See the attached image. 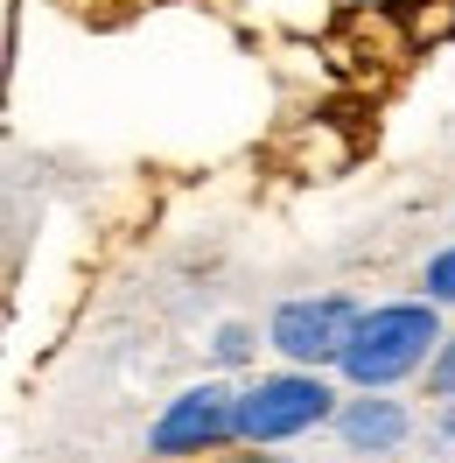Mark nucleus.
I'll return each instance as SVG.
<instances>
[{
    "instance_id": "obj_1",
    "label": "nucleus",
    "mask_w": 455,
    "mask_h": 463,
    "mask_svg": "<svg viewBox=\"0 0 455 463\" xmlns=\"http://www.w3.org/2000/svg\"><path fill=\"white\" fill-rule=\"evenodd\" d=\"M441 345H449V337H441V302H427V295L421 302H378V309L358 317L337 373L350 379L358 393H385V386H399L406 373L434 365Z\"/></svg>"
},
{
    "instance_id": "obj_8",
    "label": "nucleus",
    "mask_w": 455,
    "mask_h": 463,
    "mask_svg": "<svg viewBox=\"0 0 455 463\" xmlns=\"http://www.w3.org/2000/svg\"><path fill=\"white\" fill-rule=\"evenodd\" d=\"M231 463H281V457H231Z\"/></svg>"
},
{
    "instance_id": "obj_7",
    "label": "nucleus",
    "mask_w": 455,
    "mask_h": 463,
    "mask_svg": "<svg viewBox=\"0 0 455 463\" xmlns=\"http://www.w3.org/2000/svg\"><path fill=\"white\" fill-rule=\"evenodd\" d=\"M427 393H434V401H455V337L434 351V365H427Z\"/></svg>"
},
{
    "instance_id": "obj_6",
    "label": "nucleus",
    "mask_w": 455,
    "mask_h": 463,
    "mask_svg": "<svg viewBox=\"0 0 455 463\" xmlns=\"http://www.w3.org/2000/svg\"><path fill=\"white\" fill-rule=\"evenodd\" d=\"M421 288H427V302H449V309H455V246H441V253L427 260Z\"/></svg>"
},
{
    "instance_id": "obj_4",
    "label": "nucleus",
    "mask_w": 455,
    "mask_h": 463,
    "mask_svg": "<svg viewBox=\"0 0 455 463\" xmlns=\"http://www.w3.org/2000/svg\"><path fill=\"white\" fill-rule=\"evenodd\" d=\"M225 442H238V393H225V386H197V393L169 401V414L147 429L154 457H210Z\"/></svg>"
},
{
    "instance_id": "obj_3",
    "label": "nucleus",
    "mask_w": 455,
    "mask_h": 463,
    "mask_svg": "<svg viewBox=\"0 0 455 463\" xmlns=\"http://www.w3.org/2000/svg\"><path fill=\"white\" fill-rule=\"evenodd\" d=\"M358 302L350 295H302V302H281L274 309V351H281L287 365H302V373H322V365H337L343 345H350V330H358Z\"/></svg>"
},
{
    "instance_id": "obj_5",
    "label": "nucleus",
    "mask_w": 455,
    "mask_h": 463,
    "mask_svg": "<svg viewBox=\"0 0 455 463\" xmlns=\"http://www.w3.org/2000/svg\"><path fill=\"white\" fill-rule=\"evenodd\" d=\"M406 429H413V414L399 401H385V393H365V401H343L337 407V435L350 442V449H399L406 442Z\"/></svg>"
},
{
    "instance_id": "obj_2",
    "label": "nucleus",
    "mask_w": 455,
    "mask_h": 463,
    "mask_svg": "<svg viewBox=\"0 0 455 463\" xmlns=\"http://www.w3.org/2000/svg\"><path fill=\"white\" fill-rule=\"evenodd\" d=\"M322 421H337V393L322 386V373H266L238 393V442H253V449H274Z\"/></svg>"
}]
</instances>
